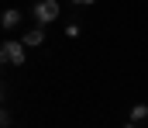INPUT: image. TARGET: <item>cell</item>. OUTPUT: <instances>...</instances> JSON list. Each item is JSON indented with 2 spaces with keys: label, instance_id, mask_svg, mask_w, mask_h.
I'll use <instances>...</instances> for the list:
<instances>
[{
  "label": "cell",
  "instance_id": "6da1fadb",
  "mask_svg": "<svg viewBox=\"0 0 148 128\" xmlns=\"http://www.w3.org/2000/svg\"><path fill=\"white\" fill-rule=\"evenodd\" d=\"M59 10H62V7H59V0H38L35 7H31V14H35V21L41 24V28H45V24H52V21L59 17Z\"/></svg>",
  "mask_w": 148,
  "mask_h": 128
},
{
  "label": "cell",
  "instance_id": "7a4b0ae2",
  "mask_svg": "<svg viewBox=\"0 0 148 128\" xmlns=\"http://www.w3.org/2000/svg\"><path fill=\"white\" fill-rule=\"evenodd\" d=\"M24 48H28L24 42H3V45H0V55H3L7 66H24V59H28Z\"/></svg>",
  "mask_w": 148,
  "mask_h": 128
},
{
  "label": "cell",
  "instance_id": "3957f363",
  "mask_svg": "<svg viewBox=\"0 0 148 128\" xmlns=\"http://www.w3.org/2000/svg\"><path fill=\"white\" fill-rule=\"evenodd\" d=\"M17 24H21V10H17V7H7L3 17H0V28H3V31H14Z\"/></svg>",
  "mask_w": 148,
  "mask_h": 128
},
{
  "label": "cell",
  "instance_id": "277c9868",
  "mask_svg": "<svg viewBox=\"0 0 148 128\" xmlns=\"http://www.w3.org/2000/svg\"><path fill=\"white\" fill-rule=\"evenodd\" d=\"M21 42L28 45V48H35V45H41V42H45V28H41V24H38V28H28V31L21 35Z\"/></svg>",
  "mask_w": 148,
  "mask_h": 128
},
{
  "label": "cell",
  "instance_id": "5b68a950",
  "mask_svg": "<svg viewBox=\"0 0 148 128\" xmlns=\"http://www.w3.org/2000/svg\"><path fill=\"white\" fill-rule=\"evenodd\" d=\"M148 118V104H134L131 107V121H145Z\"/></svg>",
  "mask_w": 148,
  "mask_h": 128
},
{
  "label": "cell",
  "instance_id": "8992f818",
  "mask_svg": "<svg viewBox=\"0 0 148 128\" xmlns=\"http://www.w3.org/2000/svg\"><path fill=\"white\" fill-rule=\"evenodd\" d=\"M79 31H83V28H79L76 21H73V24H66V35H69V38H79Z\"/></svg>",
  "mask_w": 148,
  "mask_h": 128
},
{
  "label": "cell",
  "instance_id": "52a82bcc",
  "mask_svg": "<svg viewBox=\"0 0 148 128\" xmlns=\"http://www.w3.org/2000/svg\"><path fill=\"white\" fill-rule=\"evenodd\" d=\"M73 3H83V7H86V3H93V0H73Z\"/></svg>",
  "mask_w": 148,
  "mask_h": 128
},
{
  "label": "cell",
  "instance_id": "ba28073f",
  "mask_svg": "<svg viewBox=\"0 0 148 128\" xmlns=\"http://www.w3.org/2000/svg\"><path fill=\"white\" fill-rule=\"evenodd\" d=\"M124 128H138V121H127V125H124Z\"/></svg>",
  "mask_w": 148,
  "mask_h": 128
}]
</instances>
